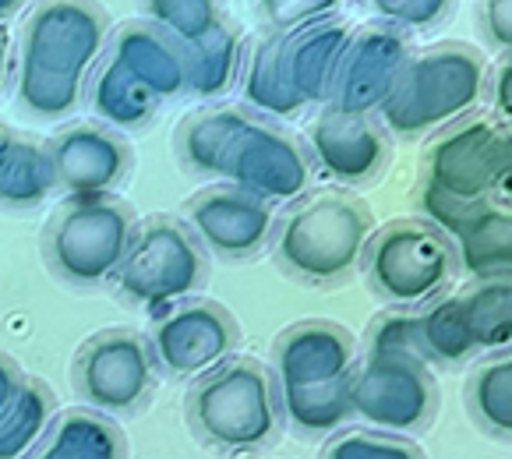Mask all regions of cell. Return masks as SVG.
Instances as JSON below:
<instances>
[{
  "mask_svg": "<svg viewBox=\"0 0 512 459\" xmlns=\"http://www.w3.org/2000/svg\"><path fill=\"white\" fill-rule=\"evenodd\" d=\"M106 46L110 22L96 0H39L22 32L18 103L39 121L75 113Z\"/></svg>",
  "mask_w": 512,
  "mask_h": 459,
  "instance_id": "obj_1",
  "label": "cell"
},
{
  "mask_svg": "<svg viewBox=\"0 0 512 459\" xmlns=\"http://www.w3.org/2000/svg\"><path fill=\"white\" fill-rule=\"evenodd\" d=\"M375 219L347 191H315L287 205L272 226V258L304 286H339L357 272Z\"/></svg>",
  "mask_w": 512,
  "mask_h": 459,
  "instance_id": "obj_2",
  "label": "cell"
},
{
  "mask_svg": "<svg viewBox=\"0 0 512 459\" xmlns=\"http://www.w3.org/2000/svg\"><path fill=\"white\" fill-rule=\"evenodd\" d=\"M195 438L223 456H248L276 442L283 410L272 371L251 357H230L195 378L184 399Z\"/></svg>",
  "mask_w": 512,
  "mask_h": 459,
  "instance_id": "obj_3",
  "label": "cell"
},
{
  "mask_svg": "<svg viewBox=\"0 0 512 459\" xmlns=\"http://www.w3.org/2000/svg\"><path fill=\"white\" fill-rule=\"evenodd\" d=\"M488 92V64L467 43H438L410 53L392 82L378 121L396 138H421L477 110Z\"/></svg>",
  "mask_w": 512,
  "mask_h": 459,
  "instance_id": "obj_4",
  "label": "cell"
},
{
  "mask_svg": "<svg viewBox=\"0 0 512 459\" xmlns=\"http://www.w3.org/2000/svg\"><path fill=\"white\" fill-rule=\"evenodd\" d=\"M361 269L368 286L389 308H424L460 276L452 237L431 219H392L371 230Z\"/></svg>",
  "mask_w": 512,
  "mask_h": 459,
  "instance_id": "obj_5",
  "label": "cell"
},
{
  "mask_svg": "<svg viewBox=\"0 0 512 459\" xmlns=\"http://www.w3.org/2000/svg\"><path fill=\"white\" fill-rule=\"evenodd\" d=\"M135 209L124 198H64L43 234V255L53 276L78 290H92L121 269L135 237Z\"/></svg>",
  "mask_w": 512,
  "mask_h": 459,
  "instance_id": "obj_6",
  "label": "cell"
},
{
  "mask_svg": "<svg viewBox=\"0 0 512 459\" xmlns=\"http://www.w3.org/2000/svg\"><path fill=\"white\" fill-rule=\"evenodd\" d=\"M209 279V262L188 223L170 216H149L135 226L121 269L113 283L124 301L145 311H166L195 297Z\"/></svg>",
  "mask_w": 512,
  "mask_h": 459,
  "instance_id": "obj_7",
  "label": "cell"
},
{
  "mask_svg": "<svg viewBox=\"0 0 512 459\" xmlns=\"http://www.w3.org/2000/svg\"><path fill=\"white\" fill-rule=\"evenodd\" d=\"M350 414L389 435L428 431L438 414V385L428 364L410 357L364 354L347 378Z\"/></svg>",
  "mask_w": 512,
  "mask_h": 459,
  "instance_id": "obj_8",
  "label": "cell"
},
{
  "mask_svg": "<svg viewBox=\"0 0 512 459\" xmlns=\"http://www.w3.org/2000/svg\"><path fill=\"white\" fill-rule=\"evenodd\" d=\"M71 382L89 410H99L106 417L138 414L156 385L149 339L135 329L96 332L78 347Z\"/></svg>",
  "mask_w": 512,
  "mask_h": 459,
  "instance_id": "obj_9",
  "label": "cell"
},
{
  "mask_svg": "<svg viewBox=\"0 0 512 459\" xmlns=\"http://www.w3.org/2000/svg\"><path fill=\"white\" fill-rule=\"evenodd\" d=\"M216 177L248 195L265 198L269 205H290L311 191L315 163L294 135L272 128L262 117H251L241 135L230 142Z\"/></svg>",
  "mask_w": 512,
  "mask_h": 459,
  "instance_id": "obj_10",
  "label": "cell"
},
{
  "mask_svg": "<svg viewBox=\"0 0 512 459\" xmlns=\"http://www.w3.org/2000/svg\"><path fill=\"white\" fill-rule=\"evenodd\" d=\"M241 347V329L223 304L181 301L156 318L149 336L152 361L170 378H202Z\"/></svg>",
  "mask_w": 512,
  "mask_h": 459,
  "instance_id": "obj_11",
  "label": "cell"
},
{
  "mask_svg": "<svg viewBox=\"0 0 512 459\" xmlns=\"http://www.w3.org/2000/svg\"><path fill=\"white\" fill-rule=\"evenodd\" d=\"M421 209L452 237L460 272L470 279H512V205L495 198L452 202L421 188Z\"/></svg>",
  "mask_w": 512,
  "mask_h": 459,
  "instance_id": "obj_12",
  "label": "cell"
},
{
  "mask_svg": "<svg viewBox=\"0 0 512 459\" xmlns=\"http://www.w3.org/2000/svg\"><path fill=\"white\" fill-rule=\"evenodd\" d=\"M184 219L205 251L226 262H248L269 248L276 209L265 198L223 184L191 195L184 205Z\"/></svg>",
  "mask_w": 512,
  "mask_h": 459,
  "instance_id": "obj_13",
  "label": "cell"
},
{
  "mask_svg": "<svg viewBox=\"0 0 512 459\" xmlns=\"http://www.w3.org/2000/svg\"><path fill=\"white\" fill-rule=\"evenodd\" d=\"M498 121L467 113L452 121L449 131L435 138L424 152V184L452 202H481L491 198V170H495Z\"/></svg>",
  "mask_w": 512,
  "mask_h": 459,
  "instance_id": "obj_14",
  "label": "cell"
},
{
  "mask_svg": "<svg viewBox=\"0 0 512 459\" xmlns=\"http://www.w3.org/2000/svg\"><path fill=\"white\" fill-rule=\"evenodd\" d=\"M53 191L64 198L113 195L131 170V149L106 124H71L46 142Z\"/></svg>",
  "mask_w": 512,
  "mask_h": 459,
  "instance_id": "obj_15",
  "label": "cell"
},
{
  "mask_svg": "<svg viewBox=\"0 0 512 459\" xmlns=\"http://www.w3.org/2000/svg\"><path fill=\"white\" fill-rule=\"evenodd\" d=\"M308 156L339 184H371L389 163V131L375 113H350L325 103L311 121Z\"/></svg>",
  "mask_w": 512,
  "mask_h": 459,
  "instance_id": "obj_16",
  "label": "cell"
},
{
  "mask_svg": "<svg viewBox=\"0 0 512 459\" xmlns=\"http://www.w3.org/2000/svg\"><path fill=\"white\" fill-rule=\"evenodd\" d=\"M357 343L343 325L322 322H297L283 329L272 343V382L276 392H301V389H329L343 385L354 371Z\"/></svg>",
  "mask_w": 512,
  "mask_h": 459,
  "instance_id": "obj_17",
  "label": "cell"
},
{
  "mask_svg": "<svg viewBox=\"0 0 512 459\" xmlns=\"http://www.w3.org/2000/svg\"><path fill=\"white\" fill-rule=\"evenodd\" d=\"M407 57L410 43L400 25L382 22L350 32V43L339 57L336 78H332L329 103L350 113H378Z\"/></svg>",
  "mask_w": 512,
  "mask_h": 459,
  "instance_id": "obj_18",
  "label": "cell"
},
{
  "mask_svg": "<svg viewBox=\"0 0 512 459\" xmlns=\"http://www.w3.org/2000/svg\"><path fill=\"white\" fill-rule=\"evenodd\" d=\"M350 43V25L322 18L304 29L287 32V71L304 106H325L332 96L339 57Z\"/></svg>",
  "mask_w": 512,
  "mask_h": 459,
  "instance_id": "obj_19",
  "label": "cell"
},
{
  "mask_svg": "<svg viewBox=\"0 0 512 459\" xmlns=\"http://www.w3.org/2000/svg\"><path fill=\"white\" fill-rule=\"evenodd\" d=\"M110 57H117L159 99H174L184 92V43L166 36L152 22L121 25L110 39Z\"/></svg>",
  "mask_w": 512,
  "mask_h": 459,
  "instance_id": "obj_20",
  "label": "cell"
},
{
  "mask_svg": "<svg viewBox=\"0 0 512 459\" xmlns=\"http://www.w3.org/2000/svg\"><path fill=\"white\" fill-rule=\"evenodd\" d=\"M29 459H128V442L113 417L78 407L53 417Z\"/></svg>",
  "mask_w": 512,
  "mask_h": 459,
  "instance_id": "obj_21",
  "label": "cell"
},
{
  "mask_svg": "<svg viewBox=\"0 0 512 459\" xmlns=\"http://www.w3.org/2000/svg\"><path fill=\"white\" fill-rule=\"evenodd\" d=\"M85 96H89V110L96 113V121L113 131L145 128L156 117L159 103H163L117 57H106L103 64H96L92 82L85 85Z\"/></svg>",
  "mask_w": 512,
  "mask_h": 459,
  "instance_id": "obj_22",
  "label": "cell"
},
{
  "mask_svg": "<svg viewBox=\"0 0 512 459\" xmlns=\"http://www.w3.org/2000/svg\"><path fill=\"white\" fill-rule=\"evenodd\" d=\"M241 92L258 113H269V117H287L290 121V117L308 110L294 92L287 71V32H269L244 57Z\"/></svg>",
  "mask_w": 512,
  "mask_h": 459,
  "instance_id": "obj_23",
  "label": "cell"
},
{
  "mask_svg": "<svg viewBox=\"0 0 512 459\" xmlns=\"http://www.w3.org/2000/svg\"><path fill=\"white\" fill-rule=\"evenodd\" d=\"M244 64V39L234 22H219L195 43H184V89L202 99L223 96Z\"/></svg>",
  "mask_w": 512,
  "mask_h": 459,
  "instance_id": "obj_24",
  "label": "cell"
},
{
  "mask_svg": "<svg viewBox=\"0 0 512 459\" xmlns=\"http://www.w3.org/2000/svg\"><path fill=\"white\" fill-rule=\"evenodd\" d=\"M251 117H255V113H244V110H237V106H212V110L191 113L188 121L181 124V131H177L181 163L188 166V170H195V174L216 177L230 142L241 135Z\"/></svg>",
  "mask_w": 512,
  "mask_h": 459,
  "instance_id": "obj_25",
  "label": "cell"
},
{
  "mask_svg": "<svg viewBox=\"0 0 512 459\" xmlns=\"http://www.w3.org/2000/svg\"><path fill=\"white\" fill-rule=\"evenodd\" d=\"M53 417H57V399H53L50 385L22 375L15 396L0 407V459L29 456Z\"/></svg>",
  "mask_w": 512,
  "mask_h": 459,
  "instance_id": "obj_26",
  "label": "cell"
},
{
  "mask_svg": "<svg viewBox=\"0 0 512 459\" xmlns=\"http://www.w3.org/2000/svg\"><path fill=\"white\" fill-rule=\"evenodd\" d=\"M477 354L512 347V279H474L456 294Z\"/></svg>",
  "mask_w": 512,
  "mask_h": 459,
  "instance_id": "obj_27",
  "label": "cell"
},
{
  "mask_svg": "<svg viewBox=\"0 0 512 459\" xmlns=\"http://www.w3.org/2000/svg\"><path fill=\"white\" fill-rule=\"evenodd\" d=\"M467 407L477 428L512 442V347L509 354L491 357L470 375Z\"/></svg>",
  "mask_w": 512,
  "mask_h": 459,
  "instance_id": "obj_28",
  "label": "cell"
},
{
  "mask_svg": "<svg viewBox=\"0 0 512 459\" xmlns=\"http://www.w3.org/2000/svg\"><path fill=\"white\" fill-rule=\"evenodd\" d=\"M417 336H421V354L428 368L431 364H467L477 354L456 294L435 297L431 304L417 308Z\"/></svg>",
  "mask_w": 512,
  "mask_h": 459,
  "instance_id": "obj_29",
  "label": "cell"
},
{
  "mask_svg": "<svg viewBox=\"0 0 512 459\" xmlns=\"http://www.w3.org/2000/svg\"><path fill=\"white\" fill-rule=\"evenodd\" d=\"M53 195V170L46 145L18 135L8 166L0 174V205L8 209H36Z\"/></svg>",
  "mask_w": 512,
  "mask_h": 459,
  "instance_id": "obj_30",
  "label": "cell"
},
{
  "mask_svg": "<svg viewBox=\"0 0 512 459\" xmlns=\"http://www.w3.org/2000/svg\"><path fill=\"white\" fill-rule=\"evenodd\" d=\"M279 410H283V424H290L297 435H325V431H336L339 424L354 421L347 382L329 385V389L279 392Z\"/></svg>",
  "mask_w": 512,
  "mask_h": 459,
  "instance_id": "obj_31",
  "label": "cell"
},
{
  "mask_svg": "<svg viewBox=\"0 0 512 459\" xmlns=\"http://www.w3.org/2000/svg\"><path fill=\"white\" fill-rule=\"evenodd\" d=\"M145 22L174 36L177 43H195L223 22L216 0H142Z\"/></svg>",
  "mask_w": 512,
  "mask_h": 459,
  "instance_id": "obj_32",
  "label": "cell"
},
{
  "mask_svg": "<svg viewBox=\"0 0 512 459\" xmlns=\"http://www.w3.org/2000/svg\"><path fill=\"white\" fill-rule=\"evenodd\" d=\"M322 459H428L414 442L389 431H347L325 445Z\"/></svg>",
  "mask_w": 512,
  "mask_h": 459,
  "instance_id": "obj_33",
  "label": "cell"
},
{
  "mask_svg": "<svg viewBox=\"0 0 512 459\" xmlns=\"http://www.w3.org/2000/svg\"><path fill=\"white\" fill-rule=\"evenodd\" d=\"M336 4L339 0H258V11L272 32H294L329 18Z\"/></svg>",
  "mask_w": 512,
  "mask_h": 459,
  "instance_id": "obj_34",
  "label": "cell"
},
{
  "mask_svg": "<svg viewBox=\"0 0 512 459\" xmlns=\"http://www.w3.org/2000/svg\"><path fill=\"white\" fill-rule=\"evenodd\" d=\"M385 22L400 25V29H428L449 15L452 0H375Z\"/></svg>",
  "mask_w": 512,
  "mask_h": 459,
  "instance_id": "obj_35",
  "label": "cell"
},
{
  "mask_svg": "<svg viewBox=\"0 0 512 459\" xmlns=\"http://www.w3.org/2000/svg\"><path fill=\"white\" fill-rule=\"evenodd\" d=\"M481 29L491 46L502 53H512V0H481Z\"/></svg>",
  "mask_w": 512,
  "mask_h": 459,
  "instance_id": "obj_36",
  "label": "cell"
},
{
  "mask_svg": "<svg viewBox=\"0 0 512 459\" xmlns=\"http://www.w3.org/2000/svg\"><path fill=\"white\" fill-rule=\"evenodd\" d=\"M491 198L502 205H512V124H502V121H498V138H495Z\"/></svg>",
  "mask_w": 512,
  "mask_h": 459,
  "instance_id": "obj_37",
  "label": "cell"
},
{
  "mask_svg": "<svg viewBox=\"0 0 512 459\" xmlns=\"http://www.w3.org/2000/svg\"><path fill=\"white\" fill-rule=\"evenodd\" d=\"M491 110H495V121L512 124V53H505L502 61L488 71V92Z\"/></svg>",
  "mask_w": 512,
  "mask_h": 459,
  "instance_id": "obj_38",
  "label": "cell"
},
{
  "mask_svg": "<svg viewBox=\"0 0 512 459\" xmlns=\"http://www.w3.org/2000/svg\"><path fill=\"white\" fill-rule=\"evenodd\" d=\"M18 382H22V368H18V364L11 361V357L0 354V407H4V403H8V399L15 396Z\"/></svg>",
  "mask_w": 512,
  "mask_h": 459,
  "instance_id": "obj_39",
  "label": "cell"
},
{
  "mask_svg": "<svg viewBox=\"0 0 512 459\" xmlns=\"http://www.w3.org/2000/svg\"><path fill=\"white\" fill-rule=\"evenodd\" d=\"M15 142H18L15 131L0 124V174H4V166H8V156H11V149H15Z\"/></svg>",
  "mask_w": 512,
  "mask_h": 459,
  "instance_id": "obj_40",
  "label": "cell"
},
{
  "mask_svg": "<svg viewBox=\"0 0 512 459\" xmlns=\"http://www.w3.org/2000/svg\"><path fill=\"white\" fill-rule=\"evenodd\" d=\"M8 71H11V46H8V36L0 29V89L8 82Z\"/></svg>",
  "mask_w": 512,
  "mask_h": 459,
  "instance_id": "obj_41",
  "label": "cell"
},
{
  "mask_svg": "<svg viewBox=\"0 0 512 459\" xmlns=\"http://www.w3.org/2000/svg\"><path fill=\"white\" fill-rule=\"evenodd\" d=\"M22 4H25V0H0V22L15 15V11L22 8Z\"/></svg>",
  "mask_w": 512,
  "mask_h": 459,
  "instance_id": "obj_42",
  "label": "cell"
}]
</instances>
